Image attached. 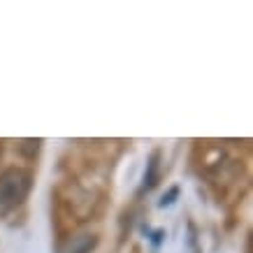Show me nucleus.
Instances as JSON below:
<instances>
[{
    "mask_svg": "<svg viewBox=\"0 0 253 253\" xmlns=\"http://www.w3.org/2000/svg\"><path fill=\"white\" fill-rule=\"evenodd\" d=\"M33 186V176L31 172L26 169H5L0 174V207L7 209V207H16L21 205L26 195L31 193Z\"/></svg>",
    "mask_w": 253,
    "mask_h": 253,
    "instance_id": "obj_1",
    "label": "nucleus"
},
{
    "mask_svg": "<svg viewBox=\"0 0 253 253\" xmlns=\"http://www.w3.org/2000/svg\"><path fill=\"white\" fill-rule=\"evenodd\" d=\"M95 246H98V237H95V235H79V237L68 246L65 253H93Z\"/></svg>",
    "mask_w": 253,
    "mask_h": 253,
    "instance_id": "obj_2",
    "label": "nucleus"
},
{
    "mask_svg": "<svg viewBox=\"0 0 253 253\" xmlns=\"http://www.w3.org/2000/svg\"><path fill=\"white\" fill-rule=\"evenodd\" d=\"M158 151H156L154 156H151V161H149V165H146V174H144V191H149V188H154L156 186V176H158Z\"/></svg>",
    "mask_w": 253,
    "mask_h": 253,
    "instance_id": "obj_3",
    "label": "nucleus"
},
{
    "mask_svg": "<svg viewBox=\"0 0 253 253\" xmlns=\"http://www.w3.org/2000/svg\"><path fill=\"white\" fill-rule=\"evenodd\" d=\"M40 144H42V139H23L21 144H19V149H21L23 156H28V158H35V154H38Z\"/></svg>",
    "mask_w": 253,
    "mask_h": 253,
    "instance_id": "obj_4",
    "label": "nucleus"
},
{
    "mask_svg": "<svg viewBox=\"0 0 253 253\" xmlns=\"http://www.w3.org/2000/svg\"><path fill=\"white\" fill-rule=\"evenodd\" d=\"M176 195H179V188H176V186H174V188H169V193H168V195H163V200H161V202H158V205H161V207H169V205L174 202V198H176Z\"/></svg>",
    "mask_w": 253,
    "mask_h": 253,
    "instance_id": "obj_5",
    "label": "nucleus"
}]
</instances>
